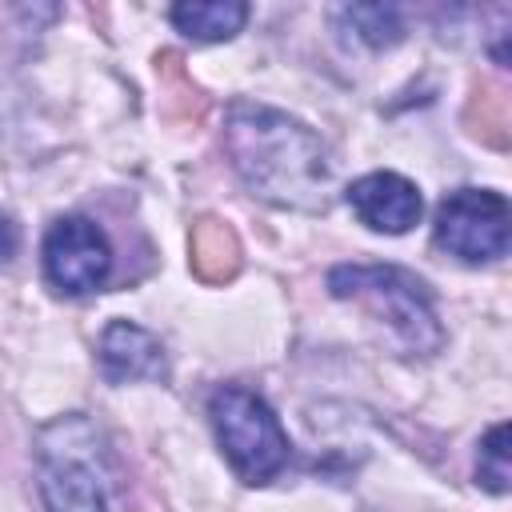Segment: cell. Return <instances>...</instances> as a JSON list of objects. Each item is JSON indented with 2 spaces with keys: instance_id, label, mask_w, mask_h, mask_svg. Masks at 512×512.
<instances>
[{
  "instance_id": "cell-1",
  "label": "cell",
  "mask_w": 512,
  "mask_h": 512,
  "mask_svg": "<svg viewBox=\"0 0 512 512\" xmlns=\"http://www.w3.org/2000/svg\"><path fill=\"white\" fill-rule=\"evenodd\" d=\"M220 140L232 172L256 200L308 216L332 208L340 188L336 160L304 120L260 100H232Z\"/></svg>"
},
{
  "instance_id": "cell-2",
  "label": "cell",
  "mask_w": 512,
  "mask_h": 512,
  "mask_svg": "<svg viewBox=\"0 0 512 512\" xmlns=\"http://www.w3.org/2000/svg\"><path fill=\"white\" fill-rule=\"evenodd\" d=\"M328 292L364 308L412 356H436L444 348V324L428 284L400 264H336L328 272Z\"/></svg>"
},
{
  "instance_id": "cell-3",
  "label": "cell",
  "mask_w": 512,
  "mask_h": 512,
  "mask_svg": "<svg viewBox=\"0 0 512 512\" xmlns=\"http://www.w3.org/2000/svg\"><path fill=\"white\" fill-rule=\"evenodd\" d=\"M208 420L228 468L244 484H268L288 468L292 440L260 392L244 384H220L208 396Z\"/></svg>"
},
{
  "instance_id": "cell-4",
  "label": "cell",
  "mask_w": 512,
  "mask_h": 512,
  "mask_svg": "<svg viewBox=\"0 0 512 512\" xmlns=\"http://www.w3.org/2000/svg\"><path fill=\"white\" fill-rule=\"evenodd\" d=\"M36 488L48 512H108V484L100 472V436L80 412L40 428Z\"/></svg>"
},
{
  "instance_id": "cell-5",
  "label": "cell",
  "mask_w": 512,
  "mask_h": 512,
  "mask_svg": "<svg viewBox=\"0 0 512 512\" xmlns=\"http://www.w3.org/2000/svg\"><path fill=\"white\" fill-rule=\"evenodd\" d=\"M432 236L464 264L500 260L512 240V208L496 188H456L436 204Z\"/></svg>"
},
{
  "instance_id": "cell-6",
  "label": "cell",
  "mask_w": 512,
  "mask_h": 512,
  "mask_svg": "<svg viewBox=\"0 0 512 512\" xmlns=\"http://www.w3.org/2000/svg\"><path fill=\"white\" fill-rule=\"evenodd\" d=\"M44 280L64 296L96 292L112 272V244L92 216H60L40 244Z\"/></svg>"
},
{
  "instance_id": "cell-7",
  "label": "cell",
  "mask_w": 512,
  "mask_h": 512,
  "mask_svg": "<svg viewBox=\"0 0 512 512\" xmlns=\"http://www.w3.org/2000/svg\"><path fill=\"white\" fill-rule=\"evenodd\" d=\"M348 204L364 228L384 232V236H404L424 216L420 184L408 180L404 172H388V168L356 176L348 184Z\"/></svg>"
},
{
  "instance_id": "cell-8",
  "label": "cell",
  "mask_w": 512,
  "mask_h": 512,
  "mask_svg": "<svg viewBox=\"0 0 512 512\" xmlns=\"http://www.w3.org/2000/svg\"><path fill=\"white\" fill-rule=\"evenodd\" d=\"M96 356H100V372L112 384H136V380H164L168 376L164 344L148 328H140L136 320H112L100 332Z\"/></svg>"
},
{
  "instance_id": "cell-9",
  "label": "cell",
  "mask_w": 512,
  "mask_h": 512,
  "mask_svg": "<svg viewBox=\"0 0 512 512\" xmlns=\"http://www.w3.org/2000/svg\"><path fill=\"white\" fill-rule=\"evenodd\" d=\"M168 20L180 36L196 44H220L232 40L248 24V4L240 0H180L168 8Z\"/></svg>"
},
{
  "instance_id": "cell-10",
  "label": "cell",
  "mask_w": 512,
  "mask_h": 512,
  "mask_svg": "<svg viewBox=\"0 0 512 512\" xmlns=\"http://www.w3.org/2000/svg\"><path fill=\"white\" fill-rule=\"evenodd\" d=\"M336 16L368 48H392L404 40V12L396 4H348Z\"/></svg>"
},
{
  "instance_id": "cell-11",
  "label": "cell",
  "mask_w": 512,
  "mask_h": 512,
  "mask_svg": "<svg viewBox=\"0 0 512 512\" xmlns=\"http://www.w3.org/2000/svg\"><path fill=\"white\" fill-rule=\"evenodd\" d=\"M508 480H512V460H508V424H492L484 436H480V448H476V484L504 496L508 492Z\"/></svg>"
},
{
  "instance_id": "cell-12",
  "label": "cell",
  "mask_w": 512,
  "mask_h": 512,
  "mask_svg": "<svg viewBox=\"0 0 512 512\" xmlns=\"http://www.w3.org/2000/svg\"><path fill=\"white\" fill-rule=\"evenodd\" d=\"M16 248H20V228L8 212H0V264H8L16 256Z\"/></svg>"
}]
</instances>
